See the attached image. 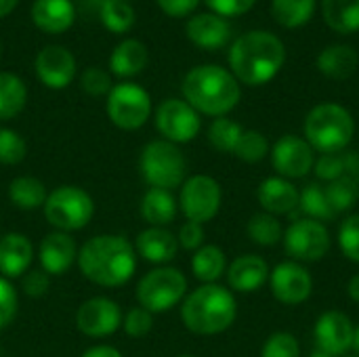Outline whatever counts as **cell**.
<instances>
[{"label": "cell", "mask_w": 359, "mask_h": 357, "mask_svg": "<svg viewBox=\"0 0 359 357\" xmlns=\"http://www.w3.org/2000/svg\"><path fill=\"white\" fill-rule=\"evenodd\" d=\"M135 246L122 236H95L78 250V265L93 284L116 288L126 284L137 269Z\"/></svg>", "instance_id": "1"}, {"label": "cell", "mask_w": 359, "mask_h": 357, "mask_svg": "<svg viewBox=\"0 0 359 357\" xmlns=\"http://www.w3.org/2000/svg\"><path fill=\"white\" fill-rule=\"evenodd\" d=\"M286 61L284 42L271 32H248L229 48V67L238 82L261 86L271 82Z\"/></svg>", "instance_id": "2"}, {"label": "cell", "mask_w": 359, "mask_h": 357, "mask_svg": "<svg viewBox=\"0 0 359 357\" xmlns=\"http://www.w3.org/2000/svg\"><path fill=\"white\" fill-rule=\"evenodd\" d=\"M185 101L198 112L215 118L229 114L242 97L240 82L221 65H198L187 72L181 86Z\"/></svg>", "instance_id": "3"}, {"label": "cell", "mask_w": 359, "mask_h": 357, "mask_svg": "<svg viewBox=\"0 0 359 357\" xmlns=\"http://www.w3.org/2000/svg\"><path fill=\"white\" fill-rule=\"evenodd\" d=\"M238 318V303L229 288L219 284H202L181 305L185 328L200 337L221 335Z\"/></svg>", "instance_id": "4"}, {"label": "cell", "mask_w": 359, "mask_h": 357, "mask_svg": "<svg viewBox=\"0 0 359 357\" xmlns=\"http://www.w3.org/2000/svg\"><path fill=\"white\" fill-rule=\"evenodd\" d=\"M305 141L320 154L345 151L355 135V120L339 103H320L305 118Z\"/></svg>", "instance_id": "5"}, {"label": "cell", "mask_w": 359, "mask_h": 357, "mask_svg": "<svg viewBox=\"0 0 359 357\" xmlns=\"http://www.w3.org/2000/svg\"><path fill=\"white\" fill-rule=\"evenodd\" d=\"M139 168L147 185L158 189H175L185 183L187 160L170 141H151L143 147Z\"/></svg>", "instance_id": "6"}, {"label": "cell", "mask_w": 359, "mask_h": 357, "mask_svg": "<svg viewBox=\"0 0 359 357\" xmlns=\"http://www.w3.org/2000/svg\"><path fill=\"white\" fill-rule=\"evenodd\" d=\"M42 208L46 221L63 234L86 227L95 215L93 198L76 185H61L53 189Z\"/></svg>", "instance_id": "7"}, {"label": "cell", "mask_w": 359, "mask_h": 357, "mask_svg": "<svg viewBox=\"0 0 359 357\" xmlns=\"http://www.w3.org/2000/svg\"><path fill=\"white\" fill-rule=\"evenodd\" d=\"M187 292L185 276L175 267H160L141 278L137 284V299L149 314H162L183 301Z\"/></svg>", "instance_id": "8"}, {"label": "cell", "mask_w": 359, "mask_h": 357, "mask_svg": "<svg viewBox=\"0 0 359 357\" xmlns=\"http://www.w3.org/2000/svg\"><path fill=\"white\" fill-rule=\"evenodd\" d=\"M284 250L297 263H318L330 250L328 227L316 219H297L284 231Z\"/></svg>", "instance_id": "9"}, {"label": "cell", "mask_w": 359, "mask_h": 357, "mask_svg": "<svg viewBox=\"0 0 359 357\" xmlns=\"http://www.w3.org/2000/svg\"><path fill=\"white\" fill-rule=\"evenodd\" d=\"M107 116L118 128L137 130L151 116V99L147 90L135 82L116 84L107 95Z\"/></svg>", "instance_id": "10"}, {"label": "cell", "mask_w": 359, "mask_h": 357, "mask_svg": "<svg viewBox=\"0 0 359 357\" xmlns=\"http://www.w3.org/2000/svg\"><path fill=\"white\" fill-rule=\"evenodd\" d=\"M221 202H223L221 185L208 175H194L181 185L179 206L187 217V221L200 225L212 221L221 210Z\"/></svg>", "instance_id": "11"}, {"label": "cell", "mask_w": 359, "mask_h": 357, "mask_svg": "<svg viewBox=\"0 0 359 357\" xmlns=\"http://www.w3.org/2000/svg\"><path fill=\"white\" fill-rule=\"evenodd\" d=\"M156 126L164 141L189 143L198 137L202 120L200 114L183 99H166L156 112Z\"/></svg>", "instance_id": "12"}, {"label": "cell", "mask_w": 359, "mask_h": 357, "mask_svg": "<svg viewBox=\"0 0 359 357\" xmlns=\"http://www.w3.org/2000/svg\"><path fill=\"white\" fill-rule=\"evenodd\" d=\"M269 288L278 303L297 307L303 305L313 292V278L297 261H284L269 271Z\"/></svg>", "instance_id": "13"}, {"label": "cell", "mask_w": 359, "mask_h": 357, "mask_svg": "<svg viewBox=\"0 0 359 357\" xmlns=\"http://www.w3.org/2000/svg\"><path fill=\"white\" fill-rule=\"evenodd\" d=\"M271 166L278 170V177L282 179H303L313 170L316 164V151L313 147L297 135H284L273 143L269 149Z\"/></svg>", "instance_id": "14"}, {"label": "cell", "mask_w": 359, "mask_h": 357, "mask_svg": "<svg viewBox=\"0 0 359 357\" xmlns=\"http://www.w3.org/2000/svg\"><path fill=\"white\" fill-rule=\"evenodd\" d=\"M122 309L118 303L105 297H95L88 299L86 303L80 305L76 314V326L82 335L90 339H101L114 335L122 326Z\"/></svg>", "instance_id": "15"}, {"label": "cell", "mask_w": 359, "mask_h": 357, "mask_svg": "<svg viewBox=\"0 0 359 357\" xmlns=\"http://www.w3.org/2000/svg\"><path fill=\"white\" fill-rule=\"evenodd\" d=\"M353 330L355 326L351 324L349 316H345L343 311H326L318 318L313 328L316 345L330 356H345L347 351H351Z\"/></svg>", "instance_id": "16"}, {"label": "cell", "mask_w": 359, "mask_h": 357, "mask_svg": "<svg viewBox=\"0 0 359 357\" xmlns=\"http://www.w3.org/2000/svg\"><path fill=\"white\" fill-rule=\"evenodd\" d=\"M36 74L40 78V82L48 88H65L74 76H76V59L74 55L63 48V46H57V44H50V46H44L38 57H36Z\"/></svg>", "instance_id": "17"}, {"label": "cell", "mask_w": 359, "mask_h": 357, "mask_svg": "<svg viewBox=\"0 0 359 357\" xmlns=\"http://www.w3.org/2000/svg\"><path fill=\"white\" fill-rule=\"evenodd\" d=\"M185 34L196 46L204 50H219L229 42L231 25L225 17H219L215 13H198L187 21Z\"/></svg>", "instance_id": "18"}, {"label": "cell", "mask_w": 359, "mask_h": 357, "mask_svg": "<svg viewBox=\"0 0 359 357\" xmlns=\"http://www.w3.org/2000/svg\"><path fill=\"white\" fill-rule=\"evenodd\" d=\"M299 198L301 191L282 177H269L265 179L259 189H257V200L263 206L265 213L273 217H284V215H294L299 210Z\"/></svg>", "instance_id": "19"}, {"label": "cell", "mask_w": 359, "mask_h": 357, "mask_svg": "<svg viewBox=\"0 0 359 357\" xmlns=\"http://www.w3.org/2000/svg\"><path fill=\"white\" fill-rule=\"evenodd\" d=\"M269 265L259 255H242L227 267V284L236 292H257L269 282Z\"/></svg>", "instance_id": "20"}, {"label": "cell", "mask_w": 359, "mask_h": 357, "mask_svg": "<svg viewBox=\"0 0 359 357\" xmlns=\"http://www.w3.org/2000/svg\"><path fill=\"white\" fill-rule=\"evenodd\" d=\"M40 265L48 276H63L72 263L78 259V250L74 240L63 234V231H55L48 234L42 242H40Z\"/></svg>", "instance_id": "21"}, {"label": "cell", "mask_w": 359, "mask_h": 357, "mask_svg": "<svg viewBox=\"0 0 359 357\" xmlns=\"http://www.w3.org/2000/svg\"><path fill=\"white\" fill-rule=\"evenodd\" d=\"M34 261L32 242L23 234H6L0 238V274L8 278H19L29 271Z\"/></svg>", "instance_id": "22"}, {"label": "cell", "mask_w": 359, "mask_h": 357, "mask_svg": "<svg viewBox=\"0 0 359 357\" xmlns=\"http://www.w3.org/2000/svg\"><path fill=\"white\" fill-rule=\"evenodd\" d=\"M32 19L36 27L46 34H63L76 19L72 0H36L32 6Z\"/></svg>", "instance_id": "23"}, {"label": "cell", "mask_w": 359, "mask_h": 357, "mask_svg": "<svg viewBox=\"0 0 359 357\" xmlns=\"http://www.w3.org/2000/svg\"><path fill=\"white\" fill-rule=\"evenodd\" d=\"M135 250L149 263H168L177 257L179 242H177V236H172L168 229L149 227L139 234L135 242Z\"/></svg>", "instance_id": "24"}, {"label": "cell", "mask_w": 359, "mask_h": 357, "mask_svg": "<svg viewBox=\"0 0 359 357\" xmlns=\"http://www.w3.org/2000/svg\"><path fill=\"white\" fill-rule=\"evenodd\" d=\"M358 53L347 44L326 46L318 57V69L332 80H347L358 69Z\"/></svg>", "instance_id": "25"}, {"label": "cell", "mask_w": 359, "mask_h": 357, "mask_svg": "<svg viewBox=\"0 0 359 357\" xmlns=\"http://www.w3.org/2000/svg\"><path fill=\"white\" fill-rule=\"evenodd\" d=\"M145 65H147V48L141 40L135 38L120 42L109 57V69L120 78L137 76L143 72Z\"/></svg>", "instance_id": "26"}, {"label": "cell", "mask_w": 359, "mask_h": 357, "mask_svg": "<svg viewBox=\"0 0 359 357\" xmlns=\"http://www.w3.org/2000/svg\"><path fill=\"white\" fill-rule=\"evenodd\" d=\"M141 217L151 227H164L177 217V200L168 189L149 187L141 200Z\"/></svg>", "instance_id": "27"}, {"label": "cell", "mask_w": 359, "mask_h": 357, "mask_svg": "<svg viewBox=\"0 0 359 357\" xmlns=\"http://www.w3.org/2000/svg\"><path fill=\"white\" fill-rule=\"evenodd\" d=\"M322 15L337 34L359 29V0H322Z\"/></svg>", "instance_id": "28"}, {"label": "cell", "mask_w": 359, "mask_h": 357, "mask_svg": "<svg viewBox=\"0 0 359 357\" xmlns=\"http://www.w3.org/2000/svg\"><path fill=\"white\" fill-rule=\"evenodd\" d=\"M225 269H227L225 252L215 244L198 248L196 255L191 257V271L204 284H217V280L225 274Z\"/></svg>", "instance_id": "29"}, {"label": "cell", "mask_w": 359, "mask_h": 357, "mask_svg": "<svg viewBox=\"0 0 359 357\" xmlns=\"http://www.w3.org/2000/svg\"><path fill=\"white\" fill-rule=\"evenodd\" d=\"M8 198L21 210H36L44 206L48 191L44 183L36 177H17L8 185Z\"/></svg>", "instance_id": "30"}, {"label": "cell", "mask_w": 359, "mask_h": 357, "mask_svg": "<svg viewBox=\"0 0 359 357\" xmlns=\"http://www.w3.org/2000/svg\"><path fill=\"white\" fill-rule=\"evenodd\" d=\"M27 101L23 80L11 72H0V120H11L21 114Z\"/></svg>", "instance_id": "31"}, {"label": "cell", "mask_w": 359, "mask_h": 357, "mask_svg": "<svg viewBox=\"0 0 359 357\" xmlns=\"http://www.w3.org/2000/svg\"><path fill=\"white\" fill-rule=\"evenodd\" d=\"M299 210L303 215H307V219H316L320 223H330L334 221L339 215L334 213L328 196H326V187H322L320 183H307L301 191L299 198Z\"/></svg>", "instance_id": "32"}, {"label": "cell", "mask_w": 359, "mask_h": 357, "mask_svg": "<svg viewBox=\"0 0 359 357\" xmlns=\"http://www.w3.org/2000/svg\"><path fill=\"white\" fill-rule=\"evenodd\" d=\"M316 11V0H271V15L273 19L286 27L297 29L305 25Z\"/></svg>", "instance_id": "33"}, {"label": "cell", "mask_w": 359, "mask_h": 357, "mask_svg": "<svg viewBox=\"0 0 359 357\" xmlns=\"http://www.w3.org/2000/svg\"><path fill=\"white\" fill-rule=\"evenodd\" d=\"M246 231H248V238L259 246H276L284 238V229H282L278 217H273L269 213L252 215L246 225Z\"/></svg>", "instance_id": "34"}, {"label": "cell", "mask_w": 359, "mask_h": 357, "mask_svg": "<svg viewBox=\"0 0 359 357\" xmlns=\"http://www.w3.org/2000/svg\"><path fill=\"white\" fill-rule=\"evenodd\" d=\"M99 17L114 34H124L135 25V11L128 0H105L99 8Z\"/></svg>", "instance_id": "35"}, {"label": "cell", "mask_w": 359, "mask_h": 357, "mask_svg": "<svg viewBox=\"0 0 359 357\" xmlns=\"http://www.w3.org/2000/svg\"><path fill=\"white\" fill-rule=\"evenodd\" d=\"M242 133H244V128L238 122H233V120H229V118L223 116V118H217L210 124V128H208V141H210V145L217 151L233 154L236 151V145H238V141L242 137Z\"/></svg>", "instance_id": "36"}, {"label": "cell", "mask_w": 359, "mask_h": 357, "mask_svg": "<svg viewBox=\"0 0 359 357\" xmlns=\"http://www.w3.org/2000/svg\"><path fill=\"white\" fill-rule=\"evenodd\" d=\"M326 196H328L337 215L351 210L359 200V181L349 177V175H345L337 181H330L326 185Z\"/></svg>", "instance_id": "37"}, {"label": "cell", "mask_w": 359, "mask_h": 357, "mask_svg": "<svg viewBox=\"0 0 359 357\" xmlns=\"http://www.w3.org/2000/svg\"><path fill=\"white\" fill-rule=\"evenodd\" d=\"M269 141L263 133L259 130H244L238 145H236V151L233 156L242 162H248V164H257L261 160H265V156L269 154Z\"/></svg>", "instance_id": "38"}, {"label": "cell", "mask_w": 359, "mask_h": 357, "mask_svg": "<svg viewBox=\"0 0 359 357\" xmlns=\"http://www.w3.org/2000/svg\"><path fill=\"white\" fill-rule=\"evenodd\" d=\"M347 164H349V151H339V154H322L316 164L313 170L318 175V179L330 183L337 181L341 177L347 175Z\"/></svg>", "instance_id": "39"}, {"label": "cell", "mask_w": 359, "mask_h": 357, "mask_svg": "<svg viewBox=\"0 0 359 357\" xmlns=\"http://www.w3.org/2000/svg\"><path fill=\"white\" fill-rule=\"evenodd\" d=\"M27 154V145L23 137L11 128L0 126V164H19Z\"/></svg>", "instance_id": "40"}, {"label": "cell", "mask_w": 359, "mask_h": 357, "mask_svg": "<svg viewBox=\"0 0 359 357\" xmlns=\"http://www.w3.org/2000/svg\"><path fill=\"white\" fill-rule=\"evenodd\" d=\"M261 357H301V345L290 332H273L265 341Z\"/></svg>", "instance_id": "41"}, {"label": "cell", "mask_w": 359, "mask_h": 357, "mask_svg": "<svg viewBox=\"0 0 359 357\" xmlns=\"http://www.w3.org/2000/svg\"><path fill=\"white\" fill-rule=\"evenodd\" d=\"M339 248L341 252L359 263V215H349L339 227Z\"/></svg>", "instance_id": "42"}, {"label": "cell", "mask_w": 359, "mask_h": 357, "mask_svg": "<svg viewBox=\"0 0 359 357\" xmlns=\"http://www.w3.org/2000/svg\"><path fill=\"white\" fill-rule=\"evenodd\" d=\"M19 309V297L15 286L0 276V330H4L6 326L13 324L15 316Z\"/></svg>", "instance_id": "43"}, {"label": "cell", "mask_w": 359, "mask_h": 357, "mask_svg": "<svg viewBox=\"0 0 359 357\" xmlns=\"http://www.w3.org/2000/svg\"><path fill=\"white\" fill-rule=\"evenodd\" d=\"M80 86L86 95L90 97H101V95H109L111 90V78L107 72H103L101 67H88L82 72L80 76Z\"/></svg>", "instance_id": "44"}, {"label": "cell", "mask_w": 359, "mask_h": 357, "mask_svg": "<svg viewBox=\"0 0 359 357\" xmlns=\"http://www.w3.org/2000/svg\"><path fill=\"white\" fill-rule=\"evenodd\" d=\"M122 326H124V332L133 339H141L145 337L151 328H154V318L147 309L143 307H135L130 309L124 320H122Z\"/></svg>", "instance_id": "45"}, {"label": "cell", "mask_w": 359, "mask_h": 357, "mask_svg": "<svg viewBox=\"0 0 359 357\" xmlns=\"http://www.w3.org/2000/svg\"><path fill=\"white\" fill-rule=\"evenodd\" d=\"M204 2L219 17H240V15L248 13L257 0H204Z\"/></svg>", "instance_id": "46"}, {"label": "cell", "mask_w": 359, "mask_h": 357, "mask_svg": "<svg viewBox=\"0 0 359 357\" xmlns=\"http://www.w3.org/2000/svg\"><path fill=\"white\" fill-rule=\"evenodd\" d=\"M48 282H50V276L44 269H29L23 274L21 288L27 297H42L48 290Z\"/></svg>", "instance_id": "47"}, {"label": "cell", "mask_w": 359, "mask_h": 357, "mask_svg": "<svg viewBox=\"0 0 359 357\" xmlns=\"http://www.w3.org/2000/svg\"><path fill=\"white\" fill-rule=\"evenodd\" d=\"M177 242L185 250H198V248H202V244H204V227L200 223H194V221L183 223L181 229H179Z\"/></svg>", "instance_id": "48"}, {"label": "cell", "mask_w": 359, "mask_h": 357, "mask_svg": "<svg viewBox=\"0 0 359 357\" xmlns=\"http://www.w3.org/2000/svg\"><path fill=\"white\" fill-rule=\"evenodd\" d=\"M156 2L168 17H187L200 4V0H156Z\"/></svg>", "instance_id": "49"}, {"label": "cell", "mask_w": 359, "mask_h": 357, "mask_svg": "<svg viewBox=\"0 0 359 357\" xmlns=\"http://www.w3.org/2000/svg\"><path fill=\"white\" fill-rule=\"evenodd\" d=\"M82 357H122V353L109 345H99V347H93L88 351H84Z\"/></svg>", "instance_id": "50"}, {"label": "cell", "mask_w": 359, "mask_h": 357, "mask_svg": "<svg viewBox=\"0 0 359 357\" xmlns=\"http://www.w3.org/2000/svg\"><path fill=\"white\" fill-rule=\"evenodd\" d=\"M347 295H349L351 301L359 303V274H355V276L349 280V284H347Z\"/></svg>", "instance_id": "51"}, {"label": "cell", "mask_w": 359, "mask_h": 357, "mask_svg": "<svg viewBox=\"0 0 359 357\" xmlns=\"http://www.w3.org/2000/svg\"><path fill=\"white\" fill-rule=\"evenodd\" d=\"M19 0H0V17H6L13 13V8L17 6Z\"/></svg>", "instance_id": "52"}, {"label": "cell", "mask_w": 359, "mask_h": 357, "mask_svg": "<svg viewBox=\"0 0 359 357\" xmlns=\"http://www.w3.org/2000/svg\"><path fill=\"white\" fill-rule=\"evenodd\" d=\"M351 351H355V356H359V326L353 330V343H351Z\"/></svg>", "instance_id": "53"}, {"label": "cell", "mask_w": 359, "mask_h": 357, "mask_svg": "<svg viewBox=\"0 0 359 357\" xmlns=\"http://www.w3.org/2000/svg\"><path fill=\"white\" fill-rule=\"evenodd\" d=\"M307 357H334V356H330V353H326V351H322V349H318V347H316V349H313V351H311Z\"/></svg>", "instance_id": "54"}, {"label": "cell", "mask_w": 359, "mask_h": 357, "mask_svg": "<svg viewBox=\"0 0 359 357\" xmlns=\"http://www.w3.org/2000/svg\"><path fill=\"white\" fill-rule=\"evenodd\" d=\"M90 2H93V4H97V6H99V8H101V4H103V2H105V0H90Z\"/></svg>", "instance_id": "55"}, {"label": "cell", "mask_w": 359, "mask_h": 357, "mask_svg": "<svg viewBox=\"0 0 359 357\" xmlns=\"http://www.w3.org/2000/svg\"><path fill=\"white\" fill-rule=\"evenodd\" d=\"M0 57H2V42H0Z\"/></svg>", "instance_id": "56"}, {"label": "cell", "mask_w": 359, "mask_h": 357, "mask_svg": "<svg viewBox=\"0 0 359 357\" xmlns=\"http://www.w3.org/2000/svg\"><path fill=\"white\" fill-rule=\"evenodd\" d=\"M179 357H194V356H179Z\"/></svg>", "instance_id": "57"}, {"label": "cell", "mask_w": 359, "mask_h": 357, "mask_svg": "<svg viewBox=\"0 0 359 357\" xmlns=\"http://www.w3.org/2000/svg\"><path fill=\"white\" fill-rule=\"evenodd\" d=\"M347 357H359V356H347Z\"/></svg>", "instance_id": "58"}]
</instances>
